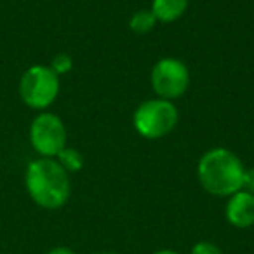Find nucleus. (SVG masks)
Segmentation results:
<instances>
[{
    "mask_svg": "<svg viewBox=\"0 0 254 254\" xmlns=\"http://www.w3.org/2000/svg\"><path fill=\"white\" fill-rule=\"evenodd\" d=\"M150 82L157 98L174 101L185 96L190 87V70L185 61L167 56L153 64Z\"/></svg>",
    "mask_w": 254,
    "mask_h": 254,
    "instance_id": "obj_6",
    "label": "nucleus"
},
{
    "mask_svg": "<svg viewBox=\"0 0 254 254\" xmlns=\"http://www.w3.org/2000/svg\"><path fill=\"white\" fill-rule=\"evenodd\" d=\"M180 122V112H178L174 101L162 98L145 99L139 103L138 108L132 113V126L136 132L145 139H160L176 129Z\"/></svg>",
    "mask_w": 254,
    "mask_h": 254,
    "instance_id": "obj_3",
    "label": "nucleus"
},
{
    "mask_svg": "<svg viewBox=\"0 0 254 254\" xmlns=\"http://www.w3.org/2000/svg\"><path fill=\"white\" fill-rule=\"evenodd\" d=\"M190 254H223V253H221V249H219L218 246H214L212 242L202 240V242H197L191 247Z\"/></svg>",
    "mask_w": 254,
    "mask_h": 254,
    "instance_id": "obj_12",
    "label": "nucleus"
},
{
    "mask_svg": "<svg viewBox=\"0 0 254 254\" xmlns=\"http://www.w3.org/2000/svg\"><path fill=\"white\" fill-rule=\"evenodd\" d=\"M94 254H115V253H94Z\"/></svg>",
    "mask_w": 254,
    "mask_h": 254,
    "instance_id": "obj_16",
    "label": "nucleus"
},
{
    "mask_svg": "<svg viewBox=\"0 0 254 254\" xmlns=\"http://www.w3.org/2000/svg\"><path fill=\"white\" fill-rule=\"evenodd\" d=\"M246 166L235 152L225 146H214L202 153L197 164L200 187L214 197H226L242 190Z\"/></svg>",
    "mask_w": 254,
    "mask_h": 254,
    "instance_id": "obj_2",
    "label": "nucleus"
},
{
    "mask_svg": "<svg viewBox=\"0 0 254 254\" xmlns=\"http://www.w3.org/2000/svg\"><path fill=\"white\" fill-rule=\"evenodd\" d=\"M49 66L53 68V71L58 75V77L66 75V73H70L71 68H73V58L66 53H60L53 58V61H51Z\"/></svg>",
    "mask_w": 254,
    "mask_h": 254,
    "instance_id": "obj_11",
    "label": "nucleus"
},
{
    "mask_svg": "<svg viewBox=\"0 0 254 254\" xmlns=\"http://www.w3.org/2000/svg\"><path fill=\"white\" fill-rule=\"evenodd\" d=\"M60 77L53 71L49 64H32L23 71L19 78V98L28 108L44 112L60 94Z\"/></svg>",
    "mask_w": 254,
    "mask_h": 254,
    "instance_id": "obj_4",
    "label": "nucleus"
},
{
    "mask_svg": "<svg viewBox=\"0 0 254 254\" xmlns=\"http://www.w3.org/2000/svg\"><path fill=\"white\" fill-rule=\"evenodd\" d=\"M25 187L30 198L47 211L61 209L71 195L70 173L56 159L46 157H39L26 166Z\"/></svg>",
    "mask_w": 254,
    "mask_h": 254,
    "instance_id": "obj_1",
    "label": "nucleus"
},
{
    "mask_svg": "<svg viewBox=\"0 0 254 254\" xmlns=\"http://www.w3.org/2000/svg\"><path fill=\"white\" fill-rule=\"evenodd\" d=\"M242 190L254 195V167H246V173H244V180H242Z\"/></svg>",
    "mask_w": 254,
    "mask_h": 254,
    "instance_id": "obj_13",
    "label": "nucleus"
},
{
    "mask_svg": "<svg viewBox=\"0 0 254 254\" xmlns=\"http://www.w3.org/2000/svg\"><path fill=\"white\" fill-rule=\"evenodd\" d=\"M47 254H77L73 249L70 247H64V246H58V247H53Z\"/></svg>",
    "mask_w": 254,
    "mask_h": 254,
    "instance_id": "obj_14",
    "label": "nucleus"
},
{
    "mask_svg": "<svg viewBox=\"0 0 254 254\" xmlns=\"http://www.w3.org/2000/svg\"><path fill=\"white\" fill-rule=\"evenodd\" d=\"M56 160L63 166L64 171H68V173H78V171H82V167H84V155H82L77 148H70V146L61 150V152L58 153Z\"/></svg>",
    "mask_w": 254,
    "mask_h": 254,
    "instance_id": "obj_10",
    "label": "nucleus"
},
{
    "mask_svg": "<svg viewBox=\"0 0 254 254\" xmlns=\"http://www.w3.org/2000/svg\"><path fill=\"white\" fill-rule=\"evenodd\" d=\"M226 221L235 228H251L254 225V195L239 190L230 195L225 207Z\"/></svg>",
    "mask_w": 254,
    "mask_h": 254,
    "instance_id": "obj_7",
    "label": "nucleus"
},
{
    "mask_svg": "<svg viewBox=\"0 0 254 254\" xmlns=\"http://www.w3.org/2000/svg\"><path fill=\"white\" fill-rule=\"evenodd\" d=\"M155 26H157V19L150 9H139V11H136L129 18V28H131V32L138 33V35L150 33Z\"/></svg>",
    "mask_w": 254,
    "mask_h": 254,
    "instance_id": "obj_9",
    "label": "nucleus"
},
{
    "mask_svg": "<svg viewBox=\"0 0 254 254\" xmlns=\"http://www.w3.org/2000/svg\"><path fill=\"white\" fill-rule=\"evenodd\" d=\"M190 0H152L150 11L157 23H174L188 11Z\"/></svg>",
    "mask_w": 254,
    "mask_h": 254,
    "instance_id": "obj_8",
    "label": "nucleus"
},
{
    "mask_svg": "<svg viewBox=\"0 0 254 254\" xmlns=\"http://www.w3.org/2000/svg\"><path fill=\"white\" fill-rule=\"evenodd\" d=\"M30 145L39 153V157L56 159L58 153L66 148L68 132L66 126L60 115L53 112H39L30 124Z\"/></svg>",
    "mask_w": 254,
    "mask_h": 254,
    "instance_id": "obj_5",
    "label": "nucleus"
},
{
    "mask_svg": "<svg viewBox=\"0 0 254 254\" xmlns=\"http://www.w3.org/2000/svg\"><path fill=\"white\" fill-rule=\"evenodd\" d=\"M152 254H180V253H178V251H173V249H159Z\"/></svg>",
    "mask_w": 254,
    "mask_h": 254,
    "instance_id": "obj_15",
    "label": "nucleus"
}]
</instances>
